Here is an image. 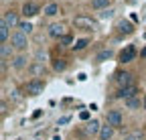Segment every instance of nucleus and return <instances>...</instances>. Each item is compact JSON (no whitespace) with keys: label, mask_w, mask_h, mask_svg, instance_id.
Segmentation results:
<instances>
[{"label":"nucleus","mask_w":146,"mask_h":140,"mask_svg":"<svg viewBox=\"0 0 146 140\" xmlns=\"http://www.w3.org/2000/svg\"><path fill=\"white\" fill-rule=\"evenodd\" d=\"M10 45L14 47V51H27L29 47V39H27V35L21 33V31H16L12 37H10Z\"/></svg>","instance_id":"f257e3e1"},{"label":"nucleus","mask_w":146,"mask_h":140,"mask_svg":"<svg viewBox=\"0 0 146 140\" xmlns=\"http://www.w3.org/2000/svg\"><path fill=\"white\" fill-rule=\"evenodd\" d=\"M106 124H110L112 128H122V124H124L122 112H120V110H110V112L106 114Z\"/></svg>","instance_id":"f03ea898"},{"label":"nucleus","mask_w":146,"mask_h":140,"mask_svg":"<svg viewBox=\"0 0 146 140\" xmlns=\"http://www.w3.org/2000/svg\"><path fill=\"white\" fill-rule=\"evenodd\" d=\"M43 90H45V83L41 79H31L25 85V94H29V96H41Z\"/></svg>","instance_id":"7ed1b4c3"},{"label":"nucleus","mask_w":146,"mask_h":140,"mask_svg":"<svg viewBox=\"0 0 146 140\" xmlns=\"http://www.w3.org/2000/svg\"><path fill=\"white\" fill-rule=\"evenodd\" d=\"M73 27H75V29H83V31H94L98 25H96V21L87 19V16H75V19H73Z\"/></svg>","instance_id":"20e7f679"},{"label":"nucleus","mask_w":146,"mask_h":140,"mask_svg":"<svg viewBox=\"0 0 146 140\" xmlns=\"http://www.w3.org/2000/svg\"><path fill=\"white\" fill-rule=\"evenodd\" d=\"M47 33H49V37H53V39H63V37H67V27L61 25V23H53Z\"/></svg>","instance_id":"39448f33"},{"label":"nucleus","mask_w":146,"mask_h":140,"mask_svg":"<svg viewBox=\"0 0 146 140\" xmlns=\"http://www.w3.org/2000/svg\"><path fill=\"white\" fill-rule=\"evenodd\" d=\"M134 57H136V47H134V45H128L122 53H120V61H122V63H132Z\"/></svg>","instance_id":"423d86ee"},{"label":"nucleus","mask_w":146,"mask_h":140,"mask_svg":"<svg viewBox=\"0 0 146 140\" xmlns=\"http://www.w3.org/2000/svg\"><path fill=\"white\" fill-rule=\"evenodd\" d=\"M138 94V87L136 85H128V87H120V90H118V98L120 100H130V98H134Z\"/></svg>","instance_id":"0eeeda50"},{"label":"nucleus","mask_w":146,"mask_h":140,"mask_svg":"<svg viewBox=\"0 0 146 140\" xmlns=\"http://www.w3.org/2000/svg\"><path fill=\"white\" fill-rule=\"evenodd\" d=\"M39 12H41V6L36 4V2H25L23 4V14L27 16V19H31V16L39 14Z\"/></svg>","instance_id":"6e6552de"},{"label":"nucleus","mask_w":146,"mask_h":140,"mask_svg":"<svg viewBox=\"0 0 146 140\" xmlns=\"http://www.w3.org/2000/svg\"><path fill=\"white\" fill-rule=\"evenodd\" d=\"M116 83H118L120 87L132 85V73H128V71H118V73H116Z\"/></svg>","instance_id":"1a4fd4ad"},{"label":"nucleus","mask_w":146,"mask_h":140,"mask_svg":"<svg viewBox=\"0 0 146 140\" xmlns=\"http://www.w3.org/2000/svg\"><path fill=\"white\" fill-rule=\"evenodd\" d=\"M100 130H102L100 120H89L87 124H85V134H89V136H98Z\"/></svg>","instance_id":"9d476101"},{"label":"nucleus","mask_w":146,"mask_h":140,"mask_svg":"<svg viewBox=\"0 0 146 140\" xmlns=\"http://www.w3.org/2000/svg\"><path fill=\"white\" fill-rule=\"evenodd\" d=\"M114 134H116V128H112L110 124H106V126H102V130H100L98 138H100V140H112V138H114Z\"/></svg>","instance_id":"9b49d317"},{"label":"nucleus","mask_w":146,"mask_h":140,"mask_svg":"<svg viewBox=\"0 0 146 140\" xmlns=\"http://www.w3.org/2000/svg\"><path fill=\"white\" fill-rule=\"evenodd\" d=\"M29 71H31V75L36 79V77H41L43 73H45V63H39V61H35V63H31V67H29Z\"/></svg>","instance_id":"f8f14e48"},{"label":"nucleus","mask_w":146,"mask_h":140,"mask_svg":"<svg viewBox=\"0 0 146 140\" xmlns=\"http://www.w3.org/2000/svg\"><path fill=\"white\" fill-rule=\"evenodd\" d=\"M118 31L120 33H124V35H130V33H134V25L130 23V21H126V19H122V21H118Z\"/></svg>","instance_id":"ddd939ff"},{"label":"nucleus","mask_w":146,"mask_h":140,"mask_svg":"<svg viewBox=\"0 0 146 140\" xmlns=\"http://www.w3.org/2000/svg\"><path fill=\"white\" fill-rule=\"evenodd\" d=\"M27 63H29L27 55H16V57L12 59V67L16 69V71H23V69L27 67Z\"/></svg>","instance_id":"4468645a"},{"label":"nucleus","mask_w":146,"mask_h":140,"mask_svg":"<svg viewBox=\"0 0 146 140\" xmlns=\"http://www.w3.org/2000/svg\"><path fill=\"white\" fill-rule=\"evenodd\" d=\"M2 21L12 29V27H16L18 29V25H21V21H18V16H16V12H6L4 16H2Z\"/></svg>","instance_id":"2eb2a0df"},{"label":"nucleus","mask_w":146,"mask_h":140,"mask_svg":"<svg viewBox=\"0 0 146 140\" xmlns=\"http://www.w3.org/2000/svg\"><path fill=\"white\" fill-rule=\"evenodd\" d=\"M12 53H14V47L12 45H2V47H0V57H2V63H6L8 59H12Z\"/></svg>","instance_id":"dca6fc26"},{"label":"nucleus","mask_w":146,"mask_h":140,"mask_svg":"<svg viewBox=\"0 0 146 140\" xmlns=\"http://www.w3.org/2000/svg\"><path fill=\"white\" fill-rule=\"evenodd\" d=\"M140 106H142V100H140L138 96L126 100V108H128V110H140Z\"/></svg>","instance_id":"f3484780"},{"label":"nucleus","mask_w":146,"mask_h":140,"mask_svg":"<svg viewBox=\"0 0 146 140\" xmlns=\"http://www.w3.org/2000/svg\"><path fill=\"white\" fill-rule=\"evenodd\" d=\"M112 55H114L112 49H104V51H100V53H98L96 61H98V63H104V61H108V59H112Z\"/></svg>","instance_id":"a211bd4d"},{"label":"nucleus","mask_w":146,"mask_h":140,"mask_svg":"<svg viewBox=\"0 0 146 140\" xmlns=\"http://www.w3.org/2000/svg\"><path fill=\"white\" fill-rule=\"evenodd\" d=\"M43 12H45L47 16H55V14H59V4H57V2H51V4H47V6L43 8Z\"/></svg>","instance_id":"6ab92c4d"},{"label":"nucleus","mask_w":146,"mask_h":140,"mask_svg":"<svg viewBox=\"0 0 146 140\" xmlns=\"http://www.w3.org/2000/svg\"><path fill=\"white\" fill-rule=\"evenodd\" d=\"M8 25L2 21V23H0V41H2V45H6V41H8Z\"/></svg>","instance_id":"aec40b11"},{"label":"nucleus","mask_w":146,"mask_h":140,"mask_svg":"<svg viewBox=\"0 0 146 140\" xmlns=\"http://www.w3.org/2000/svg\"><path fill=\"white\" fill-rule=\"evenodd\" d=\"M110 4V0H91V8L94 10H106Z\"/></svg>","instance_id":"412c9836"},{"label":"nucleus","mask_w":146,"mask_h":140,"mask_svg":"<svg viewBox=\"0 0 146 140\" xmlns=\"http://www.w3.org/2000/svg\"><path fill=\"white\" fill-rule=\"evenodd\" d=\"M65 67H67L65 59H55L53 61V69H55V71H65Z\"/></svg>","instance_id":"4be33fe9"},{"label":"nucleus","mask_w":146,"mask_h":140,"mask_svg":"<svg viewBox=\"0 0 146 140\" xmlns=\"http://www.w3.org/2000/svg\"><path fill=\"white\" fill-rule=\"evenodd\" d=\"M18 31L25 33V35H29V33H33V25H31L29 21H21V25H18Z\"/></svg>","instance_id":"5701e85b"},{"label":"nucleus","mask_w":146,"mask_h":140,"mask_svg":"<svg viewBox=\"0 0 146 140\" xmlns=\"http://www.w3.org/2000/svg\"><path fill=\"white\" fill-rule=\"evenodd\" d=\"M89 45V39H79L75 45H73V51H81V49H85Z\"/></svg>","instance_id":"b1692460"},{"label":"nucleus","mask_w":146,"mask_h":140,"mask_svg":"<svg viewBox=\"0 0 146 140\" xmlns=\"http://www.w3.org/2000/svg\"><path fill=\"white\" fill-rule=\"evenodd\" d=\"M102 19H112V16H114V8H106V10H102Z\"/></svg>","instance_id":"393cba45"},{"label":"nucleus","mask_w":146,"mask_h":140,"mask_svg":"<svg viewBox=\"0 0 146 140\" xmlns=\"http://www.w3.org/2000/svg\"><path fill=\"white\" fill-rule=\"evenodd\" d=\"M122 140H142V138H140V134H138V132H130V134H126Z\"/></svg>","instance_id":"a878e982"},{"label":"nucleus","mask_w":146,"mask_h":140,"mask_svg":"<svg viewBox=\"0 0 146 140\" xmlns=\"http://www.w3.org/2000/svg\"><path fill=\"white\" fill-rule=\"evenodd\" d=\"M69 122H71V118H69V116H63V118H59V120H57V126H63V124H69Z\"/></svg>","instance_id":"bb28decb"},{"label":"nucleus","mask_w":146,"mask_h":140,"mask_svg":"<svg viewBox=\"0 0 146 140\" xmlns=\"http://www.w3.org/2000/svg\"><path fill=\"white\" fill-rule=\"evenodd\" d=\"M12 100H14V102L21 100V92H18V90H12Z\"/></svg>","instance_id":"cd10ccee"},{"label":"nucleus","mask_w":146,"mask_h":140,"mask_svg":"<svg viewBox=\"0 0 146 140\" xmlns=\"http://www.w3.org/2000/svg\"><path fill=\"white\" fill-rule=\"evenodd\" d=\"M61 43H63V45H69V43H71V37H63V41H61Z\"/></svg>","instance_id":"c85d7f7f"},{"label":"nucleus","mask_w":146,"mask_h":140,"mask_svg":"<svg viewBox=\"0 0 146 140\" xmlns=\"http://www.w3.org/2000/svg\"><path fill=\"white\" fill-rule=\"evenodd\" d=\"M89 118V112H81V120H87Z\"/></svg>","instance_id":"c756f323"},{"label":"nucleus","mask_w":146,"mask_h":140,"mask_svg":"<svg viewBox=\"0 0 146 140\" xmlns=\"http://www.w3.org/2000/svg\"><path fill=\"white\" fill-rule=\"evenodd\" d=\"M142 108H144V110H146V96H144V98H142Z\"/></svg>","instance_id":"7c9ffc66"},{"label":"nucleus","mask_w":146,"mask_h":140,"mask_svg":"<svg viewBox=\"0 0 146 140\" xmlns=\"http://www.w3.org/2000/svg\"><path fill=\"white\" fill-rule=\"evenodd\" d=\"M142 57H146V49H144V51H142Z\"/></svg>","instance_id":"2f4dec72"},{"label":"nucleus","mask_w":146,"mask_h":140,"mask_svg":"<svg viewBox=\"0 0 146 140\" xmlns=\"http://www.w3.org/2000/svg\"><path fill=\"white\" fill-rule=\"evenodd\" d=\"M144 39H146V33H144Z\"/></svg>","instance_id":"473e14b6"}]
</instances>
